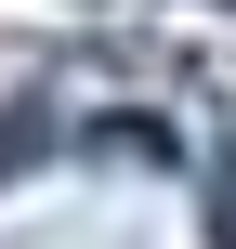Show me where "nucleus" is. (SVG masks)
Returning a JSON list of instances; mask_svg holds the SVG:
<instances>
[{
	"label": "nucleus",
	"instance_id": "f257e3e1",
	"mask_svg": "<svg viewBox=\"0 0 236 249\" xmlns=\"http://www.w3.org/2000/svg\"><path fill=\"white\" fill-rule=\"evenodd\" d=\"M39 144H53V118H39V105H0V171H13V158H39Z\"/></svg>",
	"mask_w": 236,
	"mask_h": 249
}]
</instances>
